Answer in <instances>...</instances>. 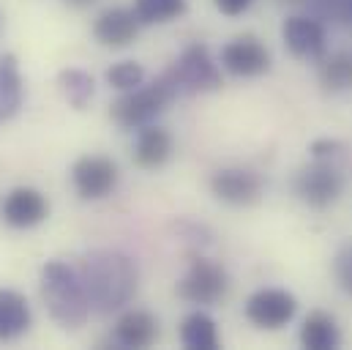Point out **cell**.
<instances>
[{
	"label": "cell",
	"mask_w": 352,
	"mask_h": 350,
	"mask_svg": "<svg viewBox=\"0 0 352 350\" xmlns=\"http://www.w3.org/2000/svg\"><path fill=\"white\" fill-rule=\"evenodd\" d=\"M80 279L85 285L90 309L109 315L126 307L137 293V265L131 258L115 249H93L80 260Z\"/></svg>",
	"instance_id": "cell-1"
},
{
	"label": "cell",
	"mask_w": 352,
	"mask_h": 350,
	"mask_svg": "<svg viewBox=\"0 0 352 350\" xmlns=\"http://www.w3.org/2000/svg\"><path fill=\"white\" fill-rule=\"evenodd\" d=\"M41 301L50 318L66 331L85 326L90 315V301L80 271L60 260H50L41 268Z\"/></svg>",
	"instance_id": "cell-2"
},
{
	"label": "cell",
	"mask_w": 352,
	"mask_h": 350,
	"mask_svg": "<svg viewBox=\"0 0 352 350\" xmlns=\"http://www.w3.org/2000/svg\"><path fill=\"white\" fill-rule=\"evenodd\" d=\"M177 96H180V88L173 80V74L164 72L153 83L126 90L120 99H115L109 107V118L120 129H142V126L153 123Z\"/></svg>",
	"instance_id": "cell-3"
},
{
	"label": "cell",
	"mask_w": 352,
	"mask_h": 350,
	"mask_svg": "<svg viewBox=\"0 0 352 350\" xmlns=\"http://www.w3.org/2000/svg\"><path fill=\"white\" fill-rule=\"evenodd\" d=\"M230 293V274L221 262L194 255L186 276L177 282V296L194 307H216Z\"/></svg>",
	"instance_id": "cell-4"
},
{
	"label": "cell",
	"mask_w": 352,
	"mask_h": 350,
	"mask_svg": "<svg viewBox=\"0 0 352 350\" xmlns=\"http://www.w3.org/2000/svg\"><path fill=\"white\" fill-rule=\"evenodd\" d=\"M173 80L180 88V96H194V93H210L221 88V72L216 61L210 58V50L205 44H188L180 58L167 69Z\"/></svg>",
	"instance_id": "cell-5"
},
{
	"label": "cell",
	"mask_w": 352,
	"mask_h": 350,
	"mask_svg": "<svg viewBox=\"0 0 352 350\" xmlns=\"http://www.w3.org/2000/svg\"><path fill=\"white\" fill-rule=\"evenodd\" d=\"M344 192V178L331 165V159H314V165L303 167L295 175V194L311 208L333 205Z\"/></svg>",
	"instance_id": "cell-6"
},
{
	"label": "cell",
	"mask_w": 352,
	"mask_h": 350,
	"mask_svg": "<svg viewBox=\"0 0 352 350\" xmlns=\"http://www.w3.org/2000/svg\"><path fill=\"white\" fill-rule=\"evenodd\" d=\"M298 312V298L281 287H263L249 296L246 301V318L257 329L278 331L284 329Z\"/></svg>",
	"instance_id": "cell-7"
},
{
	"label": "cell",
	"mask_w": 352,
	"mask_h": 350,
	"mask_svg": "<svg viewBox=\"0 0 352 350\" xmlns=\"http://www.w3.org/2000/svg\"><path fill=\"white\" fill-rule=\"evenodd\" d=\"M281 39L284 47L300 61H322L328 52L325 25L314 17H303V14L287 17L281 25Z\"/></svg>",
	"instance_id": "cell-8"
},
{
	"label": "cell",
	"mask_w": 352,
	"mask_h": 350,
	"mask_svg": "<svg viewBox=\"0 0 352 350\" xmlns=\"http://www.w3.org/2000/svg\"><path fill=\"white\" fill-rule=\"evenodd\" d=\"M221 69L232 77H263L270 69V50L252 33L232 39L221 50Z\"/></svg>",
	"instance_id": "cell-9"
},
{
	"label": "cell",
	"mask_w": 352,
	"mask_h": 350,
	"mask_svg": "<svg viewBox=\"0 0 352 350\" xmlns=\"http://www.w3.org/2000/svg\"><path fill=\"white\" fill-rule=\"evenodd\" d=\"M118 165L107 156H82L72 167V183L82 200H104L118 186Z\"/></svg>",
	"instance_id": "cell-10"
},
{
	"label": "cell",
	"mask_w": 352,
	"mask_h": 350,
	"mask_svg": "<svg viewBox=\"0 0 352 350\" xmlns=\"http://www.w3.org/2000/svg\"><path fill=\"white\" fill-rule=\"evenodd\" d=\"M210 192L216 200L227 203V205H254L263 197V178L254 170L246 167H227L219 170L210 178Z\"/></svg>",
	"instance_id": "cell-11"
},
{
	"label": "cell",
	"mask_w": 352,
	"mask_h": 350,
	"mask_svg": "<svg viewBox=\"0 0 352 350\" xmlns=\"http://www.w3.org/2000/svg\"><path fill=\"white\" fill-rule=\"evenodd\" d=\"M50 216V203L38 189L30 186H16L8 192L3 200V222L16 230H28L41 225Z\"/></svg>",
	"instance_id": "cell-12"
},
{
	"label": "cell",
	"mask_w": 352,
	"mask_h": 350,
	"mask_svg": "<svg viewBox=\"0 0 352 350\" xmlns=\"http://www.w3.org/2000/svg\"><path fill=\"white\" fill-rule=\"evenodd\" d=\"M140 33V19L134 14V8H107L98 14V19L93 22V36L101 47H112V50H123L129 44H134Z\"/></svg>",
	"instance_id": "cell-13"
},
{
	"label": "cell",
	"mask_w": 352,
	"mask_h": 350,
	"mask_svg": "<svg viewBox=\"0 0 352 350\" xmlns=\"http://www.w3.org/2000/svg\"><path fill=\"white\" fill-rule=\"evenodd\" d=\"M173 156V134L156 123H148L140 129L134 143V162L142 170H159Z\"/></svg>",
	"instance_id": "cell-14"
},
{
	"label": "cell",
	"mask_w": 352,
	"mask_h": 350,
	"mask_svg": "<svg viewBox=\"0 0 352 350\" xmlns=\"http://www.w3.org/2000/svg\"><path fill=\"white\" fill-rule=\"evenodd\" d=\"M159 340V320L145 309H129L115 323V342L120 348H148Z\"/></svg>",
	"instance_id": "cell-15"
},
{
	"label": "cell",
	"mask_w": 352,
	"mask_h": 350,
	"mask_svg": "<svg viewBox=\"0 0 352 350\" xmlns=\"http://www.w3.org/2000/svg\"><path fill=\"white\" fill-rule=\"evenodd\" d=\"M30 320L28 298L16 290H0V342L19 340L30 329Z\"/></svg>",
	"instance_id": "cell-16"
},
{
	"label": "cell",
	"mask_w": 352,
	"mask_h": 350,
	"mask_svg": "<svg viewBox=\"0 0 352 350\" xmlns=\"http://www.w3.org/2000/svg\"><path fill=\"white\" fill-rule=\"evenodd\" d=\"M300 345L309 350H333L342 345V331L328 312H311L300 326Z\"/></svg>",
	"instance_id": "cell-17"
},
{
	"label": "cell",
	"mask_w": 352,
	"mask_h": 350,
	"mask_svg": "<svg viewBox=\"0 0 352 350\" xmlns=\"http://www.w3.org/2000/svg\"><path fill=\"white\" fill-rule=\"evenodd\" d=\"M180 342L188 350H216L219 348L216 320L202 309L186 315L180 323Z\"/></svg>",
	"instance_id": "cell-18"
},
{
	"label": "cell",
	"mask_w": 352,
	"mask_h": 350,
	"mask_svg": "<svg viewBox=\"0 0 352 350\" xmlns=\"http://www.w3.org/2000/svg\"><path fill=\"white\" fill-rule=\"evenodd\" d=\"M22 104V77L11 55L0 58V123H6Z\"/></svg>",
	"instance_id": "cell-19"
},
{
	"label": "cell",
	"mask_w": 352,
	"mask_h": 350,
	"mask_svg": "<svg viewBox=\"0 0 352 350\" xmlns=\"http://www.w3.org/2000/svg\"><path fill=\"white\" fill-rule=\"evenodd\" d=\"M320 85L328 93L352 90V52H333L325 55L320 63Z\"/></svg>",
	"instance_id": "cell-20"
},
{
	"label": "cell",
	"mask_w": 352,
	"mask_h": 350,
	"mask_svg": "<svg viewBox=\"0 0 352 350\" xmlns=\"http://www.w3.org/2000/svg\"><path fill=\"white\" fill-rule=\"evenodd\" d=\"M186 0H134L140 25H164L186 14Z\"/></svg>",
	"instance_id": "cell-21"
},
{
	"label": "cell",
	"mask_w": 352,
	"mask_h": 350,
	"mask_svg": "<svg viewBox=\"0 0 352 350\" xmlns=\"http://www.w3.org/2000/svg\"><path fill=\"white\" fill-rule=\"evenodd\" d=\"M58 85H60V93L66 96V101H69L74 110H85L88 101L93 99V93H96L93 77L85 74L82 69H66V72H60Z\"/></svg>",
	"instance_id": "cell-22"
},
{
	"label": "cell",
	"mask_w": 352,
	"mask_h": 350,
	"mask_svg": "<svg viewBox=\"0 0 352 350\" xmlns=\"http://www.w3.org/2000/svg\"><path fill=\"white\" fill-rule=\"evenodd\" d=\"M107 83H109V88L123 90V93L134 90V88H140L145 83V69L140 63H134V61H120L112 69H107Z\"/></svg>",
	"instance_id": "cell-23"
},
{
	"label": "cell",
	"mask_w": 352,
	"mask_h": 350,
	"mask_svg": "<svg viewBox=\"0 0 352 350\" xmlns=\"http://www.w3.org/2000/svg\"><path fill=\"white\" fill-rule=\"evenodd\" d=\"M333 276L339 282V287L352 296V244H344L333 260Z\"/></svg>",
	"instance_id": "cell-24"
},
{
	"label": "cell",
	"mask_w": 352,
	"mask_h": 350,
	"mask_svg": "<svg viewBox=\"0 0 352 350\" xmlns=\"http://www.w3.org/2000/svg\"><path fill=\"white\" fill-rule=\"evenodd\" d=\"M213 3H216V8H219L221 14H227V17H241L243 11L252 8L254 0H213Z\"/></svg>",
	"instance_id": "cell-25"
},
{
	"label": "cell",
	"mask_w": 352,
	"mask_h": 350,
	"mask_svg": "<svg viewBox=\"0 0 352 350\" xmlns=\"http://www.w3.org/2000/svg\"><path fill=\"white\" fill-rule=\"evenodd\" d=\"M339 151H342V145L333 143V140H317V143L311 145L314 159H333V156H339Z\"/></svg>",
	"instance_id": "cell-26"
},
{
	"label": "cell",
	"mask_w": 352,
	"mask_h": 350,
	"mask_svg": "<svg viewBox=\"0 0 352 350\" xmlns=\"http://www.w3.org/2000/svg\"><path fill=\"white\" fill-rule=\"evenodd\" d=\"M72 6H77V8H85V6H90V3H96V0H69Z\"/></svg>",
	"instance_id": "cell-27"
}]
</instances>
